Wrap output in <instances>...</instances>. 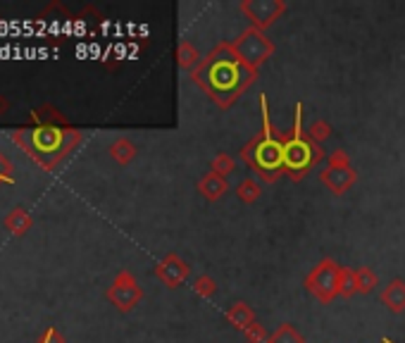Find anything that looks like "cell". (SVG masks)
<instances>
[{"instance_id": "obj_2", "label": "cell", "mask_w": 405, "mask_h": 343, "mask_svg": "<svg viewBox=\"0 0 405 343\" xmlns=\"http://www.w3.org/2000/svg\"><path fill=\"white\" fill-rule=\"evenodd\" d=\"M258 160H260L262 167H277L284 160V150L272 138H264V143L258 148Z\"/></svg>"}, {"instance_id": "obj_1", "label": "cell", "mask_w": 405, "mask_h": 343, "mask_svg": "<svg viewBox=\"0 0 405 343\" xmlns=\"http://www.w3.org/2000/svg\"><path fill=\"white\" fill-rule=\"evenodd\" d=\"M284 160H287V165H291V167H303V165H308V160H310L308 145L300 141V138H293V141L284 148Z\"/></svg>"}]
</instances>
